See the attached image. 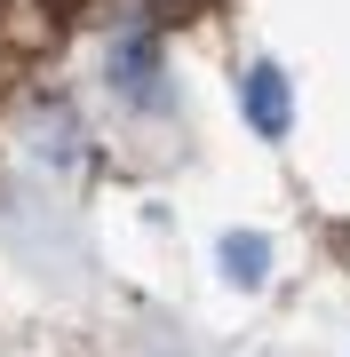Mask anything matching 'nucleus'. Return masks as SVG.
Masks as SVG:
<instances>
[{"instance_id":"nucleus-1","label":"nucleus","mask_w":350,"mask_h":357,"mask_svg":"<svg viewBox=\"0 0 350 357\" xmlns=\"http://www.w3.org/2000/svg\"><path fill=\"white\" fill-rule=\"evenodd\" d=\"M112 88L119 96H128V103H152V112H159V103H168V64H159V40H119V48H112Z\"/></svg>"},{"instance_id":"nucleus-2","label":"nucleus","mask_w":350,"mask_h":357,"mask_svg":"<svg viewBox=\"0 0 350 357\" xmlns=\"http://www.w3.org/2000/svg\"><path fill=\"white\" fill-rule=\"evenodd\" d=\"M247 128H255V135H286V128H295V88H286V72L279 64H255V72H247Z\"/></svg>"},{"instance_id":"nucleus-3","label":"nucleus","mask_w":350,"mask_h":357,"mask_svg":"<svg viewBox=\"0 0 350 357\" xmlns=\"http://www.w3.org/2000/svg\"><path fill=\"white\" fill-rule=\"evenodd\" d=\"M223 278L231 286H263L271 278V238H263V230H231V238H223Z\"/></svg>"}]
</instances>
